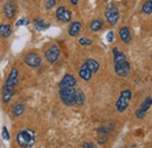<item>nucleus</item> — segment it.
<instances>
[{
    "label": "nucleus",
    "mask_w": 152,
    "mask_h": 148,
    "mask_svg": "<svg viewBox=\"0 0 152 148\" xmlns=\"http://www.w3.org/2000/svg\"><path fill=\"white\" fill-rule=\"evenodd\" d=\"M113 54H114L115 73L118 76H122V78L128 76L130 73V64L128 61L126 56L116 47L113 48Z\"/></svg>",
    "instance_id": "obj_1"
},
{
    "label": "nucleus",
    "mask_w": 152,
    "mask_h": 148,
    "mask_svg": "<svg viewBox=\"0 0 152 148\" xmlns=\"http://www.w3.org/2000/svg\"><path fill=\"white\" fill-rule=\"evenodd\" d=\"M18 82H19L18 70L17 68H13L10 72L7 79H6V81H5V85L2 87V102L4 104H8L11 101V99H12V96L14 94V88L18 85Z\"/></svg>",
    "instance_id": "obj_2"
},
{
    "label": "nucleus",
    "mask_w": 152,
    "mask_h": 148,
    "mask_svg": "<svg viewBox=\"0 0 152 148\" xmlns=\"http://www.w3.org/2000/svg\"><path fill=\"white\" fill-rule=\"evenodd\" d=\"M17 142L22 148H32L35 145V133L32 130H21L17 134Z\"/></svg>",
    "instance_id": "obj_3"
},
{
    "label": "nucleus",
    "mask_w": 152,
    "mask_h": 148,
    "mask_svg": "<svg viewBox=\"0 0 152 148\" xmlns=\"http://www.w3.org/2000/svg\"><path fill=\"white\" fill-rule=\"evenodd\" d=\"M60 98L66 106L72 107L76 104V90L74 87L60 88Z\"/></svg>",
    "instance_id": "obj_4"
},
{
    "label": "nucleus",
    "mask_w": 152,
    "mask_h": 148,
    "mask_svg": "<svg viewBox=\"0 0 152 148\" xmlns=\"http://www.w3.org/2000/svg\"><path fill=\"white\" fill-rule=\"evenodd\" d=\"M131 96H132L131 91H129V90L122 91L119 96H118V99H117V101H116V111L118 113H123V112L126 111V108L130 105Z\"/></svg>",
    "instance_id": "obj_5"
},
{
    "label": "nucleus",
    "mask_w": 152,
    "mask_h": 148,
    "mask_svg": "<svg viewBox=\"0 0 152 148\" xmlns=\"http://www.w3.org/2000/svg\"><path fill=\"white\" fill-rule=\"evenodd\" d=\"M104 16H105L107 21L110 25L115 26L118 22V20H119V10H118V7L115 4H109L107 6V8H105Z\"/></svg>",
    "instance_id": "obj_6"
},
{
    "label": "nucleus",
    "mask_w": 152,
    "mask_h": 148,
    "mask_svg": "<svg viewBox=\"0 0 152 148\" xmlns=\"http://www.w3.org/2000/svg\"><path fill=\"white\" fill-rule=\"evenodd\" d=\"M61 54V50L57 45H52L47 51H46V60L49 62V64H54L56 62L58 56Z\"/></svg>",
    "instance_id": "obj_7"
},
{
    "label": "nucleus",
    "mask_w": 152,
    "mask_h": 148,
    "mask_svg": "<svg viewBox=\"0 0 152 148\" xmlns=\"http://www.w3.org/2000/svg\"><path fill=\"white\" fill-rule=\"evenodd\" d=\"M151 105H152V96H148V98L142 102L140 107H139L138 110H136V112H134L136 118H137V119H143V118L145 116L146 112L150 110Z\"/></svg>",
    "instance_id": "obj_8"
},
{
    "label": "nucleus",
    "mask_w": 152,
    "mask_h": 148,
    "mask_svg": "<svg viewBox=\"0 0 152 148\" xmlns=\"http://www.w3.org/2000/svg\"><path fill=\"white\" fill-rule=\"evenodd\" d=\"M56 19L61 22H69L72 20V12L64 6H60L56 10Z\"/></svg>",
    "instance_id": "obj_9"
},
{
    "label": "nucleus",
    "mask_w": 152,
    "mask_h": 148,
    "mask_svg": "<svg viewBox=\"0 0 152 148\" xmlns=\"http://www.w3.org/2000/svg\"><path fill=\"white\" fill-rule=\"evenodd\" d=\"M25 64L32 68H38L41 65V58L37 53H28L25 56Z\"/></svg>",
    "instance_id": "obj_10"
},
{
    "label": "nucleus",
    "mask_w": 152,
    "mask_h": 148,
    "mask_svg": "<svg viewBox=\"0 0 152 148\" xmlns=\"http://www.w3.org/2000/svg\"><path fill=\"white\" fill-rule=\"evenodd\" d=\"M4 13L6 16L7 19H13L15 17V13H17V4L15 1H7L5 5H4Z\"/></svg>",
    "instance_id": "obj_11"
},
{
    "label": "nucleus",
    "mask_w": 152,
    "mask_h": 148,
    "mask_svg": "<svg viewBox=\"0 0 152 148\" xmlns=\"http://www.w3.org/2000/svg\"><path fill=\"white\" fill-rule=\"evenodd\" d=\"M77 81L76 79L72 75V74H66L62 80L60 81V85H58V88H64V87H75Z\"/></svg>",
    "instance_id": "obj_12"
},
{
    "label": "nucleus",
    "mask_w": 152,
    "mask_h": 148,
    "mask_svg": "<svg viewBox=\"0 0 152 148\" xmlns=\"http://www.w3.org/2000/svg\"><path fill=\"white\" fill-rule=\"evenodd\" d=\"M80 76L84 80V81H89L90 79H91V76H93V71L89 68V66H88V64L84 61L83 64H82V66H81V68H80Z\"/></svg>",
    "instance_id": "obj_13"
},
{
    "label": "nucleus",
    "mask_w": 152,
    "mask_h": 148,
    "mask_svg": "<svg viewBox=\"0 0 152 148\" xmlns=\"http://www.w3.org/2000/svg\"><path fill=\"white\" fill-rule=\"evenodd\" d=\"M119 38L124 44H130L131 42V32L128 26H123L119 30Z\"/></svg>",
    "instance_id": "obj_14"
},
{
    "label": "nucleus",
    "mask_w": 152,
    "mask_h": 148,
    "mask_svg": "<svg viewBox=\"0 0 152 148\" xmlns=\"http://www.w3.org/2000/svg\"><path fill=\"white\" fill-rule=\"evenodd\" d=\"M81 30H82V24L80 21H73L69 26L68 33L70 37H77L81 33Z\"/></svg>",
    "instance_id": "obj_15"
},
{
    "label": "nucleus",
    "mask_w": 152,
    "mask_h": 148,
    "mask_svg": "<svg viewBox=\"0 0 152 148\" xmlns=\"http://www.w3.org/2000/svg\"><path fill=\"white\" fill-rule=\"evenodd\" d=\"M23 112H25V105L22 102H15L13 105V107H12V114H13V116L19 118V116H21L23 114Z\"/></svg>",
    "instance_id": "obj_16"
},
{
    "label": "nucleus",
    "mask_w": 152,
    "mask_h": 148,
    "mask_svg": "<svg viewBox=\"0 0 152 148\" xmlns=\"http://www.w3.org/2000/svg\"><path fill=\"white\" fill-rule=\"evenodd\" d=\"M104 26V21L102 19H94L91 22H90V30L93 32H98L103 28Z\"/></svg>",
    "instance_id": "obj_17"
},
{
    "label": "nucleus",
    "mask_w": 152,
    "mask_h": 148,
    "mask_svg": "<svg viewBox=\"0 0 152 148\" xmlns=\"http://www.w3.org/2000/svg\"><path fill=\"white\" fill-rule=\"evenodd\" d=\"M12 34V28L10 25L6 24H0V37L1 38H8Z\"/></svg>",
    "instance_id": "obj_18"
},
{
    "label": "nucleus",
    "mask_w": 152,
    "mask_h": 148,
    "mask_svg": "<svg viewBox=\"0 0 152 148\" xmlns=\"http://www.w3.org/2000/svg\"><path fill=\"white\" fill-rule=\"evenodd\" d=\"M34 25H35V30H38V31H43L49 27V24H45V21L41 18L34 19Z\"/></svg>",
    "instance_id": "obj_19"
},
{
    "label": "nucleus",
    "mask_w": 152,
    "mask_h": 148,
    "mask_svg": "<svg viewBox=\"0 0 152 148\" xmlns=\"http://www.w3.org/2000/svg\"><path fill=\"white\" fill-rule=\"evenodd\" d=\"M86 62L88 64V66H89V68L93 71V73H97V72H98V70H99V64L96 61L95 59H87Z\"/></svg>",
    "instance_id": "obj_20"
},
{
    "label": "nucleus",
    "mask_w": 152,
    "mask_h": 148,
    "mask_svg": "<svg viewBox=\"0 0 152 148\" xmlns=\"http://www.w3.org/2000/svg\"><path fill=\"white\" fill-rule=\"evenodd\" d=\"M86 101V95L81 90H76V104L77 106H82Z\"/></svg>",
    "instance_id": "obj_21"
},
{
    "label": "nucleus",
    "mask_w": 152,
    "mask_h": 148,
    "mask_svg": "<svg viewBox=\"0 0 152 148\" xmlns=\"http://www.w3.org/2000/svg\"><path fill=\"white\" fill-rule=\"evenodd\" d=\"M114 130H115V124H110V125H108V126L99 127V128L97 130V132L101 133V134H109V133H111Z\"/></svg>",
    "instance_id": "obj_22"
},
{
    "label": "nucleus",
    "mask_w": 152,
    "mask_h": 148,
    "mask_svg": "<svg viewBox=\"0 0 152 148\" xmlns=\"http://www.w3.org/2000/svg\"><path fill=\"white\" fill-rule=\"evenodd\" d=\"M78 44L81 45V46H90L91 44H93V40L91 39H89V38H80L78 39Z\"/></svg>",
    "instance_id": "obj_23"
},
{
    "label": "nucleus",
    "mask_w": 152,
    "mask_h": 148,
    "mask_svg": "<svg viewBox=\"0 0 152 148\" xmlns=\"http://www.w3.org/2000/svg\"><path fill=\"white\" fill-rule=\"evenodd\" d=\"M107 141H108V134H102V135L97 139V142H98L99 145H104Z\"/></svg>",
    "instance_id": "obj_24"
},
{
    "label": "nucleus",
    "mask_w": 152,
    "mask_h": 148,
    "mask_svg": "<svg viewBox=\"0 0 152 148\" xmlns=\"http://www.w3.org/2000/svg\"><path fill=\"white\" fill-rule=\"evenodd\" d=\"M56 4V0H48L47 4H46V8L47 10H52Z\"/></svg>",
    "instance_id": "obj_25"
},
{
    "label": "nucleus",
    "mask_w": 152,
    "mask_h": 148,
    "mask_svg": "<svg viewBox=\"0 0 152 148\" xmlns=\"http://www.w3.org/2000/svg\"><path fill=\"white\" fill-rule=\"evenodd\" d=\"M2 139L4 140H6V141H8L10 140V134H8V130L6 127H4L2 128Z\"/></svg>",
    "instance_id": "obj_26"
},
{
    "label": "nucleus",
    "mask_w": 152,
    "mask_h": 148,
    "mask_svg": "<svg viewBox=\"0 0 152 148\" xmlns=\"http://www.w3.org/2000/svg\"><path fill=\"white\" fill-rule=\"evenodd\" d=\"M114 38H115L114 31H110V32L107 34V41H108V42H114Z\"/></svg>",
    "instance_id": "obj_27"
},
{
    "label": "nucleus",
    "mask_w": 152,
    "mask_h": 148,
    "mask_svg": "<svg viewBox=\"0 0 152 148\" xmlns=\"http://www.w3.org/2000/svg\"><path fill=\"white\" fill-rule=\"evenodd\" d=\"M28 24H29V21H28L27 19H20L15 25H17V26H22V25H25V26H26V25H28Z\"/></svg>",
    "instance_id": "obj_28"
},
{
    "label": "nucleus",
    "mask_w": 152,
    "mask_h": 148,
    "mask_svg": "<svg viewBox=\"0 0 152 148\" xmlns=\"http://www.w3.org/2000/svg\"><path fill=\"white\" fill-rule=\"evenodd\" d=\"M82 147L83 148H96V145H94L93 142H86V144L82 145Z\"/></svg>",
    "instance_id": "obj_29"
},
{
    "label": "nucleus",
    "mask_w": 152,
    "mask_h": 148,
    "mask_svg": "<svg viewBox=\"0 0 152 148\" xmlns=\"http://www.w3.org/2000/svg\"><path fill=\"white\" fill-rule=\"evenodd\" d=\"M70 2H72L73 5H77V4H78V0H70Z\"/></svg>",
    "instance_id": "obj_30"
},
{
    "label": "nucleus",
    "mask_w": 152,
    "mask_h": 148,
    "mask_svg": "<svg viewBox=\"0 0 152 148\" xmlns=\"http://www.w3.org/2000/svg\"><path fill=\"white\" fill-rule=\"evenodd\" d=\"M151 6H152V0H151Z\"/></svg>",
    "instance_id": "obj_31"
},
{
    "label": "nucleus",
    "mask_w": 152,
    "mask_h": 148,
    "mask_svg": "<svg viewBox=\"0 0 152 148\" xmlns=\"http://www.w3.org/2000/svg\"><path fill=\"white\" fill-rule=\"evenodd\" d=\"M104 1H108V0H104Z\"/></svg>",
    "instance_id": "obj_32"
}]
</instances>
